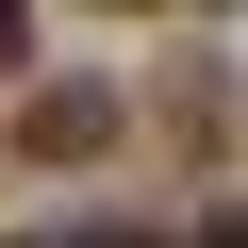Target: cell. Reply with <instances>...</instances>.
<instances>
[{
    "instance_id": "obj_1",
    "label": "cell",
    "mask_w": 248,
    "mask_h": 248,
    "mask_svg": "<svg viewBox=\"0 0 248 248\" xmlns=\"http://www.w3.org/2000/svg\"><path fill=\"white\" fill-rule=\"evenodd\" d=\"M116 116H133V99H99V83H33L17 149H33V166H99V149H116Z\"/></svg>"
},
{
    "instance_id": "obj_2",
    "label": "cell",
    "mask_w": 248,
    "mask_h": 248,
    "mask_svg": "<svg viewBox=\"0 0 248 248\" xmlns=\"http://www.w3.org/2000/svg\"><path fill=\"white\" fill-rule=\"evenodd\" d=\"M166 133H182V149H215V133H232V83H215V66H182V83H166Z\"/></svg>"
},
{
    "instance_id": "obj_3",
    "label": "cell",
    "mask_w": 248,
    "mask_h": 248,
    "mask_svg": "<svg viewBox=\"0 0 248 248\" xmlns=\"http://www.w3.org/2000/svg\"><path fill=\"white\" fill-rule=\"evenodd\" d=\"M17 50H33V0H0V83H17Z\"/></svg>"
},
{
    "instance_id": "obj_4",
    "label": "cell",
    "mask_w": 248,
    "mask_h": 248,
    "mask_svg": "<svg viewBox=\"0 0 248 248\" xmlns=\"http://www.w3.org/2000/svg\"><path fill=\"white\" fill-rule=\"evenodd\" d=\"M17 248H116V232H17Z\"/></svg>"
},
{
    "instance_id": "obj_5",
    "label": "cell",
    "mask_w": 248,
    "mask_h": 248,
    "mask_svg": "<svg viewBox=\"0 0 248 248\" xmlns=\"http://www.w3.org/2000/svg\"><path fill=\"white\" fill-rule=\"evenodd\" d=\"M99 17H149V0H99Z\"/></svg>"
},
{
    "instance_id": "obj_6",
    "label": "cell",
    "mask_w": 248,
    "mask_h": 248,
    "mask_svg": "<svg viewBox=\"0 0 248 248\" xmlns=\"http://www.w3.org/2000/svg\"><path fill=\"white\" fill-rule=\"evenodd\" d=\"M182 17H215V0H182Z\"/></svg>"
},
{
    "instance_id": "obj_7",
    "label": "cell",
    "mask_w": 248,
    "mask_h": 248,
    "mask_svg": "<svg viewBox=\"0 0 248 248\" xmlns=\"http://www.w3.org/2000/svg\"><path fill=\"white\" fill-rule=\"evenodd\" d=\"M215 248H248V232H215Z\"/></svg>"
}]
</instances>
